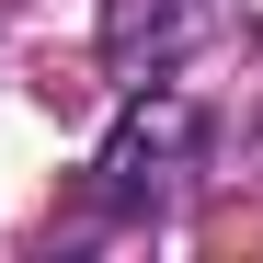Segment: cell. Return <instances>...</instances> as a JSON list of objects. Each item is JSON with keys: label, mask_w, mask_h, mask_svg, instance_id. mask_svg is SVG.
I'll list each match as a JSON object with an SVG mask.
<instances>
[{"label": "cell", "mask_w": 263, "mask_h": 263, "mask_svg": "<svg viewBox=\"0 0 263 263\" xmlns=\"http://www.w3.org/2000/svg\"><path fill=\"white\" fill-rule=\"evenodd\" d=\"M206 149H217V115H206L195 92H172V80L126 92L115 138H103V160H92V217H115V229L172 217V206H183V183L206 172Z\"/></svg>", "instance_id": "1"}, {"label": "cell", "mask_w": 263, "mask_h": 263, "mask_svg": "<svg viewBox=\"0 0 263 263\" xmlns=\"http://www.w3.org/2000/svg\"><path fill=\"white\" fill-rule=\"evenodd\" d=\"M217 34L206 0H103V69L126 92H149V80H183V58Z\"/></svg>", "instance_id": "2"}]
</instances>
